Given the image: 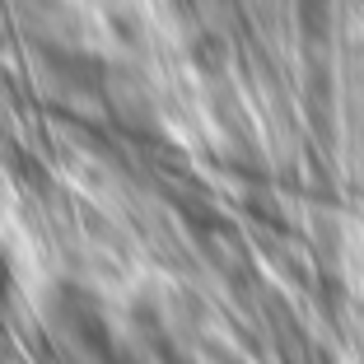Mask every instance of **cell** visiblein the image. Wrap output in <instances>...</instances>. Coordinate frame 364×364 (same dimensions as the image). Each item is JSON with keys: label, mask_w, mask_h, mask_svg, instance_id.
<instances>
[{"label": "cell", "mask_w": 364, "mask_h": 364, "mask_svg": "<svg viewBox=\"0 0 364 364\" xmlns=\"http://www.w3.org/2000/svg\"><path fill=\"white\" fill-rule=\"evenodd\" d=\"M14 289V267H10V252H5V243H0V304L10 299Z\"/></svg>", "instance_id": "cell-1"}]
</instances>
